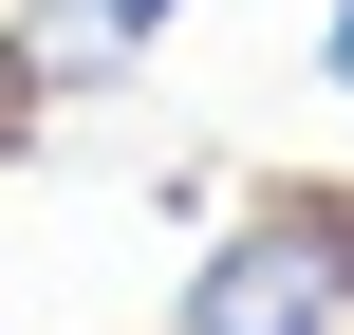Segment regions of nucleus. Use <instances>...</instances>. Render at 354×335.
Here are the masks:
<instances>
[{"label": "nucleus", "instance_id": "nucleus-1", "mask_svg": "<svg viewBox=\"0 0 354 335\" xmlns=\"http://www.w3.org/2000/svg\"><path fill=\"white\" fill-rule=\"evenodd\" d=\"M168 19H187V0H93V37H112V56H149Z\"/></svg>", "mask_w": 354, "mask_h": 335}, {"label": "nucleus", "instance_id": "nucleus-2", "mask_svg": "<svg viewBox=\"0 0 354 335\" xmlns=\"http://www.w3.org/2000/svg\"><path fill=\"white\" fill-rule=\"evenodd\" d=\"M317 75H336V112H354V0H336V19H317Z\"/></svg>", "mask_w": 354, "mask_h": 335}]
</instances>
